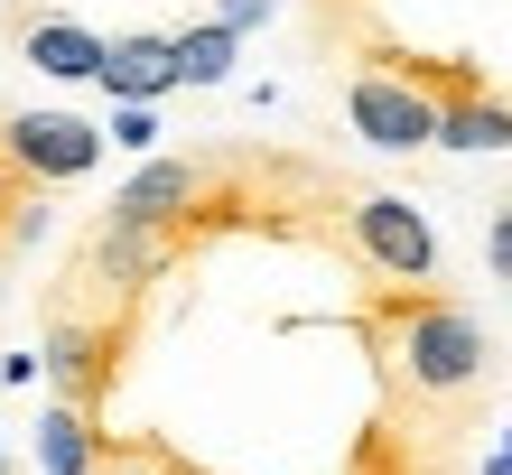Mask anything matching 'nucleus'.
I'll use <instances>...</instances> for the list:
<instances>
[{"instance_id": "f257e3e1", "label": "nucleus", "mask_w": 512, "mask_h": 475, "mask_svg": "<svg viewBox=\"0 0 512 475\" xmlns=\"http://www.w3.org/2000/svg\"><path fill=\"white\" fill-rule=\"evenodd\" d=\"M345 233L382 280H438V224L391 187H354L345 196Z\"/></svg>"}, {"instance_id": "f03ea898", "label": "nucleus", "mask_w": 512, "mask_h": 475, "mask_svg": "<svg viewBox=\"0 0 512 475\" xmlns=\"http://www.w3.org/2000/svg\"><path fill=\"white\" fill-rule=\"evenodd\" d=\"M345 131L364 150H382V159H419V150H438V103L419 84H401V75L354 66L345 75Z\"/></svg>"}, {"instance_id": "7ed1b4c3", "label": "nucleus", "mask_w": 512, "mask_h": 475, "mask_svg": "<svg viewBox=\"0 0 512 475\" xmlns=\"http://www.w3.org/2000/svg\"><path fill=\"white\" fill-rule=\"evenodd\" d=\"M0 150L19 159V177H38V187H84L103 168V122H84V112H10L0 122Z\"/></svg>"}, {"instance_id": "20e7f679", "label": "nucleus", "mask_w": 512, "mask_h": 475, "mask_svg": "<svg viewBox=\"0 0 512 475\" xmlns=\"http://www.w3.org/2000/svg\"><path fill=\"white\" fill-rule=\"evenodd\" d=\"M10 47L47 84H94V66H103V28H84L66 10H10Z\"/></svg>"}, {"instance_id": "39448f33", "label": "nucleus", "mask_w": 512, "mask_h": 475, "mask_svg": "<svg viewBox=\"0 0 512 475\" xmlns=\"http://www.w3.org/2000/svg\"><path fill=\"white\" fill-rule=\"evenodd\" d=\"M94 84H103L112 103H168V94H177V47H168V28H131V38H103Z\"/></svg>"}, {"instance_id": "423d86ee", "label": "nucleus", "mask_w": 512, "mask_h": 475, "mask_svg": "<svg viewBox=\"0 0 512 475\" xmlns=\"http://www.w3.org/2000/svg\"><path fill=\"white\" fill-rule=\"evenodd\" d=\"M205 187V150H149L122 187H112V205L103 215H131V224H168L177 205H187Z\"/></svg>"}, {"instance_id": "0eeeda50", "label": "nucleus", "mask_w": 512, "mask_h": 475, "mask_svg": "<svg viewBox=\"0 0 512 475\" xmlns=\"http://www.w3.org/2000/svg\"><path fill=\"white\" fill-rule=\"evenodd\" d=\"M10 122V112H0ZM56 187H38V177H19V159L0 150V299H10V271H19V252L38 243V233L56 224V205H47Z\"/></svg>"}, {"instance_id": "6e6552de", "label": "nucleus", "mask_w": 512, "mask_h": 475, "mask_svg": "<svg viewBox=\"0 0 512 475\" xmlns=\"http://www.w3.org/2000/svg\"><path fill=\"white\" fill-rule=\"evenodd\" d=\"M168 47H177V84H233V66H243V28H224V19L168 28Z\"/></svg>"}, {"instance_id": "1a4fd4ad", "label": "nucleus", "mask_w": 512, "mask_h": 475, "mask_svg": "<svg viewBox=\"0 0 512 475\" xmlns=\"http://www.w3.org/2000/svg\"><path fill=\"white\" fill-rule=\"evenodd\" d=\"M438 150H457V159H494L512 150V103H438Z\"/></svg>"}, {"instance_id": "9d476101", "label": "nucleus", "mask_w": 512, "mask_h": 475, "mask_svg": "<svg viewBox=\"0 0 512 475\" xmlns=\"http://www.w3.org/2000/svg\"><path fill=\"white\" fill-rule=\"evenodd\" d=\"M38 475H94V429H84L66 401L38 410Z\"/></svg>"}, {"instance_id": "9b49d317", "label": "nucleus", "mask_w": 512, "mask_h": 475, "mask_svg": "<svg viewBox=\"0 0 512 475\" xmlns=\"http://www.w3.org/2000/svg\"><path fill=\"white\" fill-rule=\"evenodd\" d=\"M103 150H131V159H149V150H159V103H112Z\"/></svg>"}, {"instance_id": "f8f14e48", "label": "nucleus", "mask_w": 512, "mask_h": 475, "mask_svg": "<svg viewBox=\"0 0 512 475\" xmlns=\"http://www.w3.org/2000/svg\"><path fill=\"white\" fill-rule=\"evenodd\" d=\"M485 271H494V280L512 289V196H503L494 215H485Z\"/></svg>"}, {"instance_id": "ddd939ff", "label": "nucleus", "mask_w": 512, "mask_h": 475, "mask_svg": "<svg viewBox=\"0 0 512 475\" xmlns=\"http://www.w3.org/2000/svg\"><path fill=\"white\" fill-rule=\"evenodd\" d=\"M270 10H280V0H215V19H224V28H243V38H252Z\"/></svg>"}, {"instance_id": "4468645a", "label": "nucleus", "mask_w": 512, "mask_h": 475, "mask_svg": "<svg viewBox=\"0 0 512 475\" xmlns=\"http://www.w3.org/2000/svg\"><path fill=\"white\" fill-rule=\"evenodd\" d=\"M475 475H512V429L494 438V457H485V466H475Z\"/></svg>"}, {"instance_id": "2eb2a0df", "label": "nucleus", "mask_w": 512, "mask_h": 475, "mask_svg": "<svg viewBox=\"0 0 512 475\" xmlns=\"http://www.w3.org/2000/svg\"><path fill=\"white\" fill-rule=\"evenodd\" d=\"M0 475H19V466H10V448H0Z\"/></svg>"}, {"instance_id": "dca6fc26", "label": "nucleus", "mask_w": 512, "mask_h": 475, "mask_svg": "<svg viewBox=\"0 0 512 475\" xmlns=\"http://www.w3.org/2000/svg\"><path fill=\"white\" fill-rule=\"evenodd\" d=\"M0 10H19V0H0Z\"/></svg>"}]
</instances>
